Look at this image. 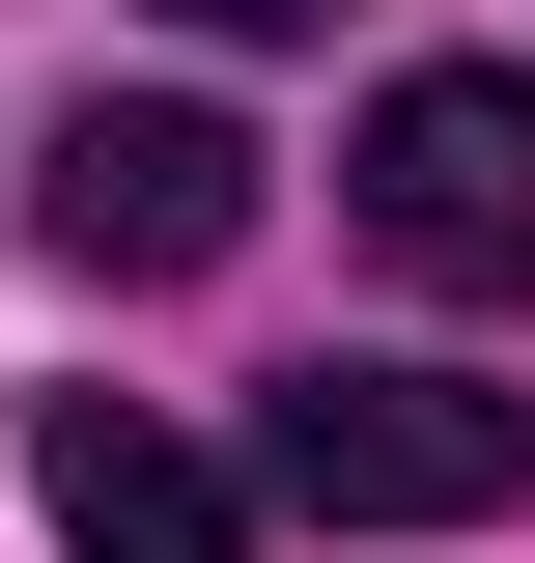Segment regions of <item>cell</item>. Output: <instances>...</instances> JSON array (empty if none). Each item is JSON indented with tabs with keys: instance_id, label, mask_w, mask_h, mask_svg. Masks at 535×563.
<instances>
[{
	"instance_id": "6da1fadb",
	"label": "cell",
	"mask_w": 535,
	"mask_h": 563,
	"mask_svg": "<svg viewBox=\"0 0 535 563\" xmlns=\"http://www.w3.org/2000/svg\"><path fill=\"white\" fill-rule=\"evenodd\" d=\"M254 479L310 507V536H507L535 507V395H479V366H282Z\"/></svg>"
},
{
	"instance_id": "7a4b0ae2",
	"label": "cell",
	"mask_w": 535,
	"mask_h": 563,
	"mask_svg": "<svg viewBox=\"0 0 535 563\" xmlns=\"http://www.w3.org/2000/svg\"><path fill=\"white\" fill-rule=\"evenodd\" d=\"M338 198H367V254H395V282H451V310H535V85H507V57L367 85Z\"/></svg>"
},
{
	"instance_id": "3957f363",
	"label": "cell",
	"mask_w": 535,
	"mask_h": 563,
	"mask_svg": "<svg viewBox=\"0 0 535 563\" xmlns=\"http://www.w3.org/2000/svg\"><path fill=\"white\" fill-rule=\"evenodd\" d=\"M29 225H57V282H226V254H254V141H226L198 85H141V113H57Z\"/></svg>"
},
{
	"instance_id": "277c9868",
	"label": "cell",
	"mask_w": 535,
	"mask_h": 563,
	"mask_svg": "<svg viewBox=\"0 0 535 563\" xmlns=\"http://www.w3.org/2000/svg\"><path fill=\"white\" fill-rule=\"evenodd\" d=\"M29 507H57V563H254L226 451L141 422V395H29Z\"/></svg>"
},
{
	"instance_id": "5b68a950",
	"label": "cell",
	"mask_w": 535,
	"mask_h": 563,
	"mask_svg": "<svg viewBox=\"0 0 535 563\" xmlns=\"http://www.w3.org/2000/svg\"><path fill=\"white\" fill-rule=\"evenodd\" d=\"M170 29H338V0H170Z\"/></svg>"
}]
</instances>
